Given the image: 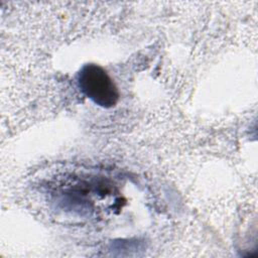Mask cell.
<instances>
[{"mask_svg":"<svg viewBox=\"0 0 258 258\" xmlns=\"http://www.w3.org/2000/svg\"><path fill=\"white\" fill-rule=\"evenodd\" d=\"M78 86L86 97L100 107L111 108L118 102L116 85L106 71L97 64H86L80 70Z\"/></svg>","mask_w":258,"mask_h":258,"instance_id":"obj_1","label":"cell"}]
</instances>
